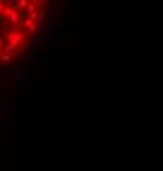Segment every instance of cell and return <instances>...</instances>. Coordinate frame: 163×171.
Masks as SVG:
<instances>
[{
    "label": "cell",
    "mask_w": 163,
    "mask_h": 171,
    "mask_svg": "<svg viewBox=\"0 0 163 171\" xmlns=\"http://www.w3.org/2000/svg\"><path fill=\"white\" fill-rule=\"evenodd\" d=\"M17 18H18V15H17L15 12H12V13H10V21H13V23H15Z\"/></svg>",
    "instance_id": "obj_1"
},
{
    "label": "cell",
    "mask_w": 163,
    "mask_h": 171,
    "mask_svg": "<svg viewBox=\"0 0 163 171\" xmlns=\"http://www.w3.org/2000/svg\"><path fill=\"white\" fill-rule=\"evenodd\" d=\"M10 59H12L10 54H3V56H2V61H5V63H7V61H10Z\"/></svg>",
    "instance_id": "obj_2"
},
{
    "label": "cell",
    "mask_w": 163,
    "mask_h": 171,
    "mask_svg": "<svg viewBox=\"0 0 163 171\" xmlns=\"http://www.w3.org/2000/svg\"><path fill=\"white\" fill-rule=\"evenodd\" d=\"M28 31H30V33H35V31H36V26L35 25H30V26H28Z\"/></svg>",
    "instance_id": "obj_3"
},
{
    "label": "cell",
    "mask_w": 163,
    "mask_h": 171,
    "mask_svg": "<svg viewBox=\"0 0 163 171\" xmlns=\"http://www.w3.org/2000/svg\"><path fill=\"white\" fill-rule=\"evenodd\" d=\"M0 12H3V3H0Z\"/></svg>",
    "instance_id": "obj_4"
}]
</instances>
